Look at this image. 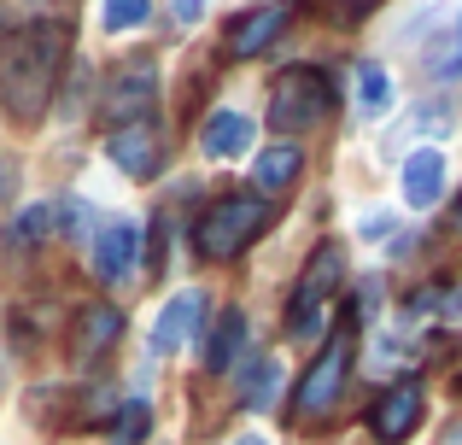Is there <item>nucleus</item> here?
I'll list each match as a JSON object with an SVG mask.
<instances>
[{"mask_svg":"<svg viewBox=\"0 0 462 445\" xmlns=\"http://www.w3.org/2000/svg\"><path fill=\"white\" fill-rule=\"evenodd\" d=\"M106 153H112V164L124 176H135V182H147V176L164 171V129L152 124H124V129H112L106 135Z\"/></svg>","mask_w":462,"mask_h":445,"instance_id":"7","label":"nucleus"},{"mask_svg":"<svg viewBox=\"0 0 462 445\" xmlns=\"http://www.w3.org/2000/svg\"><path fill=\"white\" fill-rule=\"evenodd\" d=\"M328 112H334V82H328L322 70L293 65V70L275 77V88H270V124L282 129V135H305V129H316Z\"/></svg>","mask_w":462,"mask_h":445,"instance_id":"3","label":"nucleus"},{"mask_svg":"<svg viewBox=\"0 0 462 445\" xmlns=\"http://www.w3.org/2000/svg\"><path fill=\"white\" fill-rule=\"evenodd\" d=\"M152 94H158V65H152V53L117 59V65L106 70V82H100V117H106V129L147 124Z\"/></svg>","mask_w":462,"mask_h":445,"instance_id":"5","label":"nucleus"},{"mask_svg":"<svg viewBox=\"0 0 462 445\" xmlns=\"http://www.w3.org/2000/svg\"><path fill=\"white\" fill-rule=\"evenodd\" d=\"M59 228H65V240H94L100 223H94V211L82 206L77 194H65V199H53V235H59Z\"/></svg>","mask_w":462,"mask_h":445,"instance_id":"19","label":"nucleus"},{"mask_svg":"<svg viewBox=\"0 0 462 445\" xmlns=\"http://www.w3.org/2000/svg\"><path fill=\"white\" fill-rule=\"evenodd\" d=\"M357 82H363V112H386V106H393V82H386L381 65H363Z\"/></svg>","mask_w":462,"mask_h":445,"instance_id":"22","label":"nucleus"},{"mask_svg":"<svg viewBox=\"0 0 462 445\" xmlns=\"http://www.w3.org/2000/svg\"><path fill=\"white\" fill-rule=\"evenodd\" d=\"M42 240H53V199H47V206L18 211V218L6 223V235H0V246H6L12 258H23V252H35Z\"/></svg>","mask_w":462,"mask_h":445,"instance_id":"17","label":"nucleus"},{"mask_svg":"<svg viewBox=\"0 0 462 445\" xmlns=\"http://www.w3.org/2000/svg\"><path fill=\"white\" fill-rule=\"evenodd\" d=\"M147 434H152V411H147V399H129L124 411L112 416V440H117V445H141Z\"/></svg>","mask_w":462,"mask_h":445,"instance_id":"20","label":"nucleus"},{"mask_svg":"<svg viewBox=\"0 0 462 445\" xmlns=\"http://www.w3.org/2000/svg\"><path fill=\"white\" fill-rule=\"evenodd\" d=\"M451 228L462 235V194H457V206H451Z\"/></svg>","mask_w":462,"mask_h":445,"instance_id":"24","label":"nucleus"},{"mask_svg":"<svg viewBox=\"0 0 462 445\" xmlns=\"http://www.w3.org/2000/svg\"><path fill=\"white\" fill-rule=\"evenodd\" d=\"M117 334H124V311H117V305H82L77 329H70V352H77V364H94L100 352H112Z\"/></svg>","mask_w":462,"mask_h":445,"instance_id":"10","label":"nucleus"},{"mask_svg":"<svg viewBox=\"0 0 462 445\" xmlns=\"http://www.w3.org/2000/svg\"><path fill=\"white\" fill-rule=\"evenodd\" d=\"M240 346H246V311L228 305L223 317H217L211 340H205V369H211V375H228V369H235V357H240Z\"/></svg>","mask_w":462,"mask_h":445,"instance_id":"15","label":"nucleus"},{"mask_svg":"<svg viewBox=\"0 0 462 445\" xmlns=\"http://www.w3.org/2000/svg\"><path fill=\"white\" fill-rule=\"evenodd\" d=\"M135 252H141V228L129 218L100 223L94 240H88V258H94V275H100V282H124V275L135 270Z\"/></svg>","mask_w":462,"mask_h":445,"instance_id":"8","label":"nucleus"},{"mask_svg":"<svg viewBox=\"0 0 462 445\" xmlns=\"http://www.w3.org/2000/svg\"><path fill=\"white\" fill-rule=\"evenodd\" d=\"M416 422H421V387H416V381L381 393V399H374V411H369V428H374V440H381V445L410 440V434H416Z\"/></svg>","mask_w":462,"mask_h":445,"instance_id":"9","label":"nucleus"},{"mask_svg":"<svg viewBox=\"0 0 462 445\" xmlns=\"http://www.w3.org/2000/svg\"><path fill=\"white\" fill-rule=\"evenodd\" d=\"M351 317H357V311H351ZM351 317H346V329L316 352V364L305 369V381H299V393H293V416H299V422L334 411L339 387H346V369H351Z\"/></svg>","mask_w":462,"mask_h":445,"instance_id":"6","label":"nucleus"},{"mask_svg":"<svg viewBox=\"0 0 462 445\" xmlns=\"http://www.w3.org/2000/svg\"><path fill=\"white\" fill-rule=\"evenodd\" d=\"M275 381H282L275 357H252V364L240 369V404H246V411H270L275 404Z\"/></svg>","mask_w":462,"mask_h":445,"instance_id":"18","label":"nucleus"},{"mask_svg":"<svg viewBox=\"0 0 462 445\" xmlns=\"http://www.w3.org/2000/svg\"><path fill=\"white\" fill-rule=\"evenodd\" d=\"M339 275H346V252H339V240H322V246L310 252V264L299 270L293 299H287V334H299V340H316V334H322V305L334 299Z\"/></svg>","mask_w":462,"mask_h":445,"instance_id":"4","label":"nucleus"},{"mask_svg":"<svg viewBox=\"0 0 462 445\" xmlns=\"http://www.w3.org/2000/svg\"><path fill=\"white\" fill-rule=\"evenodd\" d=\"M252 135H258V124H252L246 112H211L199 129V147L211 153V159H240V153L252 147Z\"/></svg>","mask_w":462,"mask_h":445,"instance_id":"12","label":"nucleus"},{"mask_svg":"<svg viewBox=\"0 0 462 445\" xmlns=\"http://www.w3.org/2000/svg\"><path fill=\"white\" fill-rule=\"evenodd\" d=\"M152 18V0H106V12H100V23L112 35H124V30H141V23Z\"/></svg>","mask_w":462,"mask_h":445,"instance_id":"21","label":"nucleus"},{"mask_svg":"<svg viewBox=\"0 0 462 445\" xmlns=\"http://www.w3.org/2000/svg\"><path fill=\"white\" fill-rule=\"evenodd\" d=\"M12 182H18V171H12V159L0 153V199H12Z\"/></svg>","mask_w":462,"mask_h":445,"instance_id":"23","label":"nucleus"},{"mask_svg":"<svg viewBox=\"0 0 462 445\" xmlns=\"http://www.w3.org/2000/svg\"><path fill=\"white\" fill-rule=\"evenodd\" d=\"M199 317H205V299L199 293H176L152 322V352H176V346L199 329Z\"/></svg>","mask_w":462,"mask_h":445,"instance_id":"13","label":"nucleus"},{"mask_svg":"<svg viewBox=\"0 0 462 445\" xmlns=\"http://www.w3.org/2000/svg\"><path fill=\"white\" fill-rule=\"evenodd\" d=\"M287 18H293V6H287V0H270V6H252L246 18H240L235 30H228V53H235V59H258L263 47H270L275 35L287 30Z\"/></svg>","mask_w":462,"mask_h":445,"instance_id":"11","label":"nucleus"},{"mask_svg":"<svg viewBox=\"0 0 462 445\" xmlns=\"http://www.w3.org/2000/svg\"><path fill=\"white\" fill-rule=\"evenodd\" d=\"M235 445H263V440H235Z\"/></svg>","mask_w":462,"mask_h":445,"instance_id":"25","label":"nucleus"},{"mask_svg":"<svg viewBox=\"0 0 462 445\" xmlns=\"http://www.w3.org/2000/svg\"><path fill=\"white\" fill-rule=\"evenodd\" d=\"M65 23H23L0 42V112L18 117V124H42L47 117V100H53V82H59V65H65Z\"/></svg>","mask_w":462,"mask_h":445,"instance_id":"1","label":"nucleus"},{"mask_svg":"<svg viewBox=\"0 0 462 445\" xmlns=\"http://www.w3.org/2000/svg\"><path fill=\"white\" fill-rule=\"evenodd\" d=\"M299 171H305V153H299L293 141H275V147L258 153V164H252V182H258L263 194H287V188L299 182Z\"/></svg>","mask_w":462,"mask_h":445,"instance_id":"14","label":"nucleus"},{"mask_svg":"<svg viewBox=\"0 0 462 445\" xmlns=\"http://www.w3.org/2000/svg\"><path fill=\"white\" fill-rule=\"evenodd\" d=\"M270 223H275V206L263 194H223V199L205 206L199 223H193V246H199V258L223 264V258H240Z\"/></svg>","mask_w":462,"mask_h":445,"instance_id":"2","label":"nucleus"},{"mask_svg":"<svg viewBox=\"0 0 462 445\" xmlns=\"http://www.w3.org/2000/svg\"><path fill=\"white\" fill-rule=\"evenodd\" d=\"M445 188V153L439 147H421L404 159V199L410 206H433Z\"/></svg>","mask_w":462,"mask_h":445,"instance_id":"16","label":"nucleus"}]
</instances>
